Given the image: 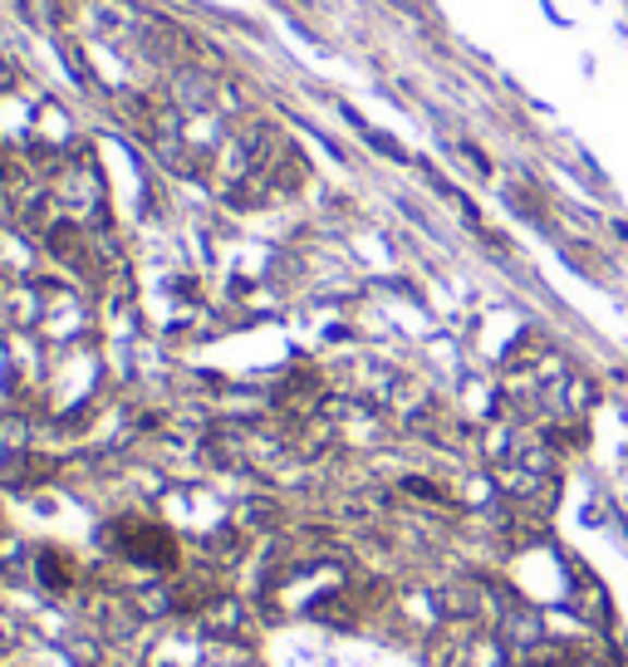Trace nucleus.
Masks as SVG:
<instances>
[{
	"instance_id": "f257e3e1",
	"label": "nucleus",
	"mask_w": 628,
	"mask_h": 667,
	"mask_svg": "<svg viewBox=\"0 0 628 667\" xmlns=\"http://www.w3.org/2000/svg\"><path fill=\"white\" fill-rule=\"evenodd\" d=\"M500 643L530 657L545 647V623H540L530 608H506V614H500Z\"/></svg>"
}]
</instances>
